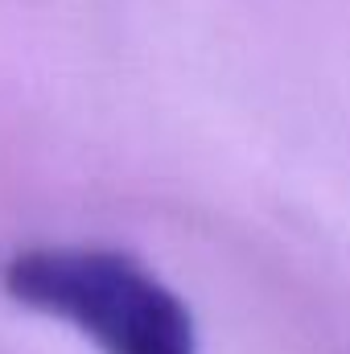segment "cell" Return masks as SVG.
<instances>
[{
	"label": "cell",
	"instance_id": "6da1fadb",
	"mask_svg": "<svg viewBox=\"0 0 350 354\" xmlns=\"http://www.w3.org/2000/svg\"><path fill=\"white\" fill-rule=\"evenodd\" d=\"M8 301L87 334L99 354H198L174 288L111 248H25L0 268Z\"/></svg>",
	"mask_w": 350,
	"mask_h": 354
}]
</instances>
